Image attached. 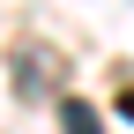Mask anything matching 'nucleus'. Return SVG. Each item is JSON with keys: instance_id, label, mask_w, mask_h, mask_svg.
<instances>
[{"instance_id": "nucleus-1", "label": "nucleus", "mask_w": 134, "mask_h": 134, "mask_svg": "<svg viewBox=\"0 0 134 134\" xmlns=\"http://www.w3.org/2000/svg\"><path fill=\"white\" fill-rule=\"evenodd\" d=\"M15 90L23 97H45L52 90V52H45V45H23V52H15Z\"/></svg>"}, {"instance_id": "nucleus-2", "label": "nucleus", "mask_w": 134, "mask_h": 134, "mask_svg": "<svg viewBox=\"0 0 134 134\" xmlns=\"http://www.w3.org/2000/svg\"><path fill=\"white\" fill-rule=\"evenodd\" d=\"M60 127H67V134H104V127H97V112L82 104V97H67V104H60Z\"/></svg>"}]
</instances>
